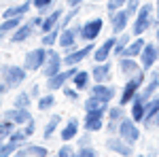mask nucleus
<instances>
[{"mask_svg":"<svg viewBox=\"0 0 159 157\" xmlns=\"http://www.w3.org/2000/svg\"><path fill=\"white\" fill-rule=\"evenodd\" d=\"M64 13H66V9H53V11H49L47 15H43V25L38 28V32L45 34V32H49L53 28H57L60 21H61V17H64Z\"/></svg>","mask_w":159,"mask_h":157,"instance_id":"aec40b11","label":"nucleus"},{"mask_svg":"<svg viewBox=\"0 0 159 157\" xmlns=\"http://www.w3.org/2000/svg\"><path fill=\"white\" fill-rule=\"evenodd\" d=\"M72 155H76V149H72V145H68V142H64L57 149V157H72Z\"/></svg>","mask_w":159,"mask_h":157,"instance_id":"c03bdc74","label":"nucleus"},{"mask_svg":"<svg viewBox=\"0 0 159 157\" xmlns=\"http://www.w3.org/2000/svg\"><path fill=\"white\" fill-rule=\"evenodd\" d=\"M144 81H147V70H138L136 74L127 76V79H125V85H123V89L119 91V96H117V98H119V104L129 106L132 100L136 98V94L142 89Z\"/></svg>","mask_w":159,"mask_h":157,"instance_id":"f03ea898","label":"nucleus"},{"mask_svg":"<svg viewBox=\"0 0 159 157\" xmlns=\"http://www.w3.org/2000/svg\"><path fill=\"white\" fill-rule=\"evenodd\" d=\"M53 106H55V94H53V91H45V94L36 100V109L40 110V113H47V110H51Z\"/></svg>","mask_w":159,"mask_h":157,"instance_id":"2f4dec72","label":"nucleus"},{"mask_svg":"<svg viewBox=\"0 0 159 157\" xmlns=\"http://www.w3.org/2000/svg\"><path fill=\"white\" fill-rule=\"evenodd\" d=\"M117 68H119V72H121L125 79L132 76V74H136L138 70H142V66H140L138 58H127V55L117 58Z\"/></svg>","mask_w":159,"mask_h":157,"instance_id":"a211bd4d","label":"nucleus"},{"mask_svg":"<svg viewBox=\"0 0 159 157\" xmlns=\"http://www.w3.org/2000/svg\"><path fill=\"white\" fill-rule=\"evenodd\" d=\"M64 68V55H61V49L57 47H47V62H45V66H43V76L45 79H49L53 74H57Z\"/></svg>","mask_w":159,"mask_h":157,"instance_id":"39448f33","label":"nucleus"},{"mask_svg":"<svg viewBox=\"0 0 159 157\" xmlns=\"http://www.w3.org/2000/svg\"><path fill=\"white\" fill-rule=\"evenodd\" d=\"M70 83H72L79 91H89V87H91V83H93V79H91V72H89V70L79 68V70L74 72V76H72Z\"/></svg>","mask_w":159,"mask_h":157,"instance_id":"5701e85b","label":"nucleus"},{"mask_svg":"<svg viewBox=\"0 0 159 157\" xmlns=\"http://www.w3.org/2000/svg\"><path fill=\"white\" fill-rule=\"evenodd\" d=\"M110 102H104L96 96H87L83 100V115H96V117H106Z\"/></svg>","mask_w":159,"mask_h":157,"instance_id":"f8f14e48","label":"nucleus"},{"mask_svg":"<svg viewBox=\"0 0 159 157\" xmlns=\"http://www.w3.org/2000/svg\"><path fill=\"white\" fill-rule=\"evenodd\" d=\"M157 68H159V60H157Z\"/></svg>","mask_w":159,"mask_h":157,"instance_id":"e2e57ef3","label":"nucleus"},{"mask_svg":"<svg viewBox=\"0 0 159 157\" xmlns=\"http://www.w3.org/2000/svg\"><path fill=\"white\" fill-rule=\"evenodd\" d=\"M104 132H106V136H112V134H117V132H119V123H117V121H110V119H106Z\"/></svg>","mask_w":159,"mask_h":157,"instance_id":"49530a36","label":"nucleus"},{"mask_svg":"<svg viewBox=\"0 0 159 157\" xmlns=\"http://www.w3.org/2000/svg\"><path fill=\"white\" fill-rule=\"evenodd\" d=\"M132 32H123V34H119L117 36V43H115V49H112V60H117V58H121L123 53H125V49H127V45L132 43Z\"/></svg>","mask_w":159,"mask_h":157,"instance_id":"cd10ccee","label":"nucleus"},{"mask_svg":"<svg viewBox=\"0 0 159 157\" xmlns=\"http://www.w3.org/2000/svg\"><path fill=\"white\" fill-rule=\"evenodd\" d=\"M60 127H61V115H57V113H53L49 117V121L45 123V130H43V138L45 140H51L55 134L60 132Z\"/></svg>","mask_w":159,"mask_h":157,"instance_id":"a878e982","label":"nucleus"},{"mask_svg":"<svg viewBox=\"0 0 159 157\" xmlns=\"http://www.w3.org/2000/svg\"><path fill=\"white\" fill-rule=\"evenodd\" d=\"M157 60H159V45L157 43H148L144 45L142 49V53L138 55V62H140V66H142V70H151V68H155L157 66Z\"/></svg>","mask_w":159,"mask_h":157,"instance_id":"9d476101","label":"nucleus"},{"mask_svg":"<svg viewBox=\"0 0 159 157\" xmlns=\"http://www.w3.org/2000/svg\"><path fill=\"white\" fill-rule=\"evenodd\" d=\"M91 136H93L91 132L83 130V134H79V136H76V140H79V146H83V145H91Z\"/></svg>","mask_w":159,"mask_h":157,"instance_id":"09e8293b","label":"nucleus"},{"mask_svg":"<svg viewBox=\"0 0 159 157\" xmlns=\"http://www.w3.org/2000/svg\"><path fill=\"white\" fill-rule=\"evenodd\" d=\"M110 17V32L115 34V36H119L123 34L125 30H129V24H132V17L125 13V9H119V11H115Z\"/></svg>","mask_w":159,"mask_h":157,"instance_id":"ddd939ff","label":"nucleus"},{"mask_svg":"<svg viewBox=\"0 0 159 157\" xmlns=\"http://www.w3.org/2000/svg\"><path fill=\"white\" fill-rule=\"evenodd\" d=\"M28 138H30V136H28V134L24 132V127L19 125V127H17V130H15V132H13L7 140H9V142H13V145H17V146H21V145H25V142H28Z\"/></svg>","mask_w":159,"mask_h":157,"instance_id":"58836bf2","label":"nucleus"},{"mask_svg":"<svg viewBox=\"0 0 159 157\" xmlns=\"http://www.w3.org/2000/svg\"><path fill=\"white\" fill-rule=\"evenodd\" d=\"M45 62H47V47H36V49H30L28 53L24 55V66L28 72H36V70H43V66H45Z\"/></svg>","mask_w":159,"mask_h":157,"instance_id":"0eeeda50","label":"nucleus"},{"mask_svg":"<svg viewBox=\"0 0 159 157\" xmlns=\"http://www.w3.org/2000/svg\"><path fill=\"white\" fill-rule=\"evenodd\" d=\"M140 4H142L140 0H127L123 9H125V13H127V15H129V17L134 19V17H136V13H138V9H140Z\"/></svg>","mask_w":159,"mask_h":157,"instance_id":"37998d69","label":"nucleus"},{"mask_svg":"<svg viewBox=\"0 0 159 157\" xmlns=\"http://www.w3.org/2000/svg\"><path fill=\"white\" fill-rule=\"evenodd\" d=\"M21 127H24V132L28 134V136H30V138H32V136H34V132H36V119H34V117H32V119L28 121V123H24V125H21Z\"/></svg>","mask_w":159,"mask_h":157,"instance_id":"de8ad7c7","label":"nucleus"},{"mask_svg":"<svg viewBox=\"0 0 159 157\" xmlns=\"http://www.w3.org/2000/svg\"><path fill=\"white\" fill-rule=\"evenodd\" d=\"M121 2H123V7H125V2H127V0H121Z\"/></svg>","mask_w":159,"mask_h":157,"instance_id":"bf43d9fd","label":"nucleus"},{"mask_svg":"<svg viewBox=\"0 0 159 157\" xmlns=\"http://www.w3.org/2000/svg\"><path fill=\"white\" fill-rule=\"evenodd\" d=\"M30 96L34 98V100H38V98L43 96V94H40V85H38V83H34L32 87H30Z\"/></svg>","mask_w":159,"mask_h":157,"instance_id":"603ef678","label":"nucleus"},{"mask_svg":"<svg viewBox=\"0 0 159 157\" xmlns=\"http://www.w3.org/2000/svg\"><path fill=\"white\" fill-rule=\"evenodd\" d=\"M61 91H64V98H66V100H70V102H81V91H79L74 85H64Z\"/></svg>","mask_w":159,"mask_h":157,"instance_id":"ea45409f","label":"nucleus"},{"mask_svg":"<svg viewBox=\"0 0 159 157\" xmlns=\"http://www.w3.org/2000/svg\"><path fill=\"white\" fill-rule=\"evenodd\" d=\"M155 21H157V25H159V0L155 2ZM157 25H155V28H157Z\"/></svg>","mask_w":159,"mask_h":157,"instance_id":"5fc2aeb1","label":"nucleus"},{"mask_svg":"<svg viewBox=\"0 0 159 157\" xmlns=\"http://www.w3.org/2000/svg\"><path fill=\"white\" fill-rule=\"evenodd\" d=\"M2 117L9 119V121H13L15 125H24V123H28V121L32 119V113H30V109H17V106H11L9 110H2Z\"/></svg>","mask_w":159,"mask_h":157,"instance_id":"412c9836","label":"nucleus"},{"mask_svg":"<svg viewBox=\"0 0 159 157\" xmlns=\"http://www.w3.org/2000/svg\"><path fill=\"white\" fill-rule=\"evenodd\" d=\"M76 157H98V149L93 146V142L91 145H83L76 149Z\"/></svg>","mask_w":159,"mask_h":157,"instance_id":"79ce46f5","label":"nucleus"},{"mask_svg":"<svg viewBox=\"0 0 159 157\" xmlns=\"http://www.w3.org/2000/svg\"><path fill=\"white\" fill-rule=\"evenodd\" d=\"M28 24L32 25V28H40V25H43V15H40V13H36V15H34V17H30V19H28Z\"/></svg>","mask_w":159,"mask_h":157,"instance_id":"8fccbe9b","label":"nucleus"},{"mask_svg":"<svg viewBox=\"0 0 159 157\" xmlns=\"http://www.w3.org/2000/svg\"><path fill=\"white\" fill-rule=\"evenodd\" d=\"M0 76L9 89H17L19 85L25 83L28 70L24 66H17V64H7V66H0Z\"/></svg>","mask_w":159,"mask_h":157,"instance_id":"20e7f679","label":"nucleus"},{"mask_svg":"<svg viewBox=\"0 0 159 157\" xmlns=\"http://www.w3.org/2000/svg\"><path fill=\"white\" fill-rule=\"evenodd\" d=\"M155 43H157V45H159V25H157V28H155Z\"/></svg>","mask_w":159,"mask_h":157,"instance_id":"4d7b16f0","label":"nucleus"},{"mask_svg":"<svg viewBox=\"0 0 159 157\" xmlns=\"http://www.w3.org/2000/svg\"><path fill=\"white\" fill-rule=\"evenodd\" d=\"M81 15V7H68L66 9V13H64V17H61L60 21V28L64 30V28H68V25H72V21Z\"/></svg>","mask_w":159,"mask_h":157,"instance_id":"f704fd0d","label":"nucleus"},{"mask_svg":"<svg viewBox=\"0 0 159 157\" xmlns=\"http://www.w3.org/2000/svg\"><path fill=\"white\" fill-rule=\"evenodd\" d=\"M89 72H91L93 83H112V60L96 62Z\"/></svg>","mask_w":159,"mask_h":157,"instance_id":"9b49d317","label":"nucleus"},{"mask_svg":"<svg viewBox=\"0 0 159 157\" xmlns=\"http://www.w3.org/2000/svg\"><path fill=\"white\" fill-rule=\"evenodd\" d=\"M119 9H123L121 0H106V13H108V15H112V13L119 11Z\"/></svg>","mask_w":159,"mask_h":157,"instance_id":"a18cd8bd","label":"nucleus"},{"mask_svg":"<svg viewBox=\"0 0 159 157\" xmlns=\"http://www.w3.org/2000/svg\"><path fill=\"white\" fill-rule=\"evenodd\" d=\"M17 157H49V149L45 145H34V142H25L17 149Z\"/></svg>","mask_w":159,"mask_h":157,"instance_id":"6ab92c4d","label":"nucleus"},{"mask_svg":"<svg viewBox=\"0 0 159 157\" xmlns=\"http://www.w3.org/2000/svg\"><path fill=\"white\" fill-rule=\"evenodd\" d=\"M32 9V0H24L21 4H15L2 11V17H25Z\"/></svg>","mask_w":159,"mask_h":157,"instance_id":"bb28decb","label":"nucleus"},{"mask_svg":"<svg viewBox=\"0 0 159 157\" xmlns=\"http://www.w3.org/2000/svg\"><path fill=\"white\" fill-rule=\"evenodd\" d=\"M115 43H117V36L112 34V36L104 38L102 43H100L98 47L93 49V53H91V60L93 62H106V60H112V49H115Z\"/></svg>","mask_w":159,"mask_h":157,"instance_id":"dca6fc26","label":"nucleus"},{"mask_svg":"<svg viewBox=\"0 0 159 157\" xmlns=\"http://www.w3.org/2000/svg\"><path fill=\"white\" fill-rule=\"evenodd\" d=\"M17 127H19V125H15L13 121H9V119H4V117H2V121H0V142H2V140H7V138H9Z\"/></svg>","mask_w":159,"mask_h":157,"instance_id":"4c0bfd02","label":"nucleus"},{"mask_svg":"<svg viewBox=\"0 0 159 157\" xmlns=\"http://www.w3.org/2000/svg\"><path fill=\"white\" fill-rule=\"evenodd\" d=\"M159 113V94H155V96H151L148 98V102H147V110H144V119H142V127L147 125L148 121L153 119L155 115Z\"/></svg>","mask_w":159,"mask_h":157,"instance_id":"c756f323","label":"nucleus"},{"mask_svg":"<svg viewBox=\"0 0 159 157\" xmlns=\"http://www.w3.org/2000/svg\"><path fill=\"white\" fill-rule=\"evenodd\" d=\"M7 91H9V87L4 85V81H0V96H4Z\"/></svg>","mask_w":159,"mask_h":157,"instance_id":"6e6d98bb","label":"nucleus"},{"mask_svg":"<svg viewBox=\"0 0 159 157\" xmlns=\"http://www.w3.org/2000/svg\"><path fill=\"white\" fill-rule=\"evenodd\" d=\"M157 21H155V4L153 2H142L140 9L136 13V17L129 24V32L132 36H144L151 28H155Z\"/></svg>","mask_w":159,"mask_h":157,"instance_id":"f257e3e1","label":"nucleus"},{"mask_svg":"<svg viewBox=\"0 0 159 157\" xmlns=\"http://www.w3.org/2000/svg\"><path fill=\"white\" fill-rule=\"evenodd\" d=\"M104 149H106L108 153H115V155H121V157H132V155H134V145L125 142L119 134L106 136V140H104Z\"/></svg>","mask_w":159,"mask_h":157,"instance_id":"1a4fd4ad","label":"nucleus"},{"mask_svg":"<svg viewBox=\"0 0 159 157\" xmlns=\"http://www.w3.org/2000/svg\"><path fill=\"white\" fill-rule=\"evenodd\" d=\"M79 70V66H70V68H61L57 74H53V76H49V79H45V87H47V91H61V87L64 85H68L70 81H72L74 72Z\"/></svg>","mask_w":159,"mask_h":157,"instance_id":"6e6552de","label":"nucleus"},{"mask_svg":"<svg viewBox=\"0 0 159 157\" xmlns=\"http://www.w3.org/2000/svg\"><path fill=\"white\" fill-rule=\"evenodd\" d=\"M104 30V19L102 17H89L83 24H76V34H79V40L81 43H93L98 40V36Z\"/></svg>","mask_w":159,"mask_h":157,"instance_id":"7ed1b4c3","label":"nucleus"},{"mask_svg":"<svg viewBox=\"0 0 159 157\" xmlns=\"http://www.w3.org/2000/svg\"><path fill=\"white\" fill-rule=\"evenodd\" d=\"M32 100L34 98L30 96V91H19L17 96L13 98V106H17V109H30L32 106Z\"/></svg>","mask_w":159,"mask_h":157,"instance_id":"c9c22d12","label":"nucleus"},{"mask_svg":"<svg viewBox=\"0 0 159 157\" xmlns=\"http://www.w3.org/2000/svg\"><path fill=\"white\" fill-rule=\"evenodd\" d=\"M142 91L148 94V96L159 94V68H151L147 72V81L142 85Z\"/></svg>","mask_w":159,"mask_h":157,"instance_id":"b1692460","label":"nucleus"},{"mask_svg":"<svg viewBox=\"0 0 159 157\" xmlns=\"http://www.w3.org/2000/svg\"><path fill=\"white\" fill-rule=\"evenodd\" d=\"M83 2H85V0H68L66 4H68V7H83Z\"/></svg>","mask_w":159,"mask_h":157,"instance_id":"864d4df0","label":"nucleus"},{"mask_svg":"<svg viewBox=\"0 0 159 157\" xmlns=\"http://www.w3.org/2000/svg\"><path fill=\"white\" fill-rule=\"evenodd\" d=\"M36 32V28H32V25L28 24V21H24V24L19 25L15 32H11V43H25V40H30L32 38V34Z\"/></svg>","mask_w":159,"mask_h":157,"instance_id":"393cba45","label":"nucleus"},{"mask_svg":"<svg viewBox=\"0 0 159 157\" xmlns=\"http://www.w3.org/2000/svg\"><path fill=\"white\" fill-rule=\"evenodd\" d=\"M2 36H4V34H2V32H0V40H2Z\"/></svg>","mask_w":159,"mask_h":157,"instance_id":"052dcab7","label":"nucleus"},{"mask_svg":"<svg viewBox=\"0 0 159 157\" xmlns=\"http://www.w3.org/2000/svg\"><path fill=\"white\" fill-rule=\"evenodd\" d=\"M0 109H2V96H0Z\"/></svg>","mask_w":159,"mask_h":157,"instance_id":"13d9d810","label":"nucleus"},{"mask_svg":"<svg viewBox=\"0 0 159 157\" xmlns=\"http://www.w3.org/2000/svg\"><path fill=\"white\" fill-rule=\"evenodd\" d=\"M89 96H96L100 100H104V102H112L115 98L119 96V91H117V87L112 83H91Z\"/></svg>","mask_w":159,"mask_h":157,"instance_id":"2eb2a0df","label":"nucleus"},{"mask_svg":"<svg viewBox=\"0 0 159 157\" xmlns=\"http://www.w3.org/2000/svg\"><path fill=\"white\" fill-rule=\"evenodd\" d=\"M144 45H147L144 36H134V38H132V43L127 45V49H125V53H123V55H127V58H138V55L142 53Z\"/></svg>","mask_w":159,"mask_h":157,"instance_id":"c85d7f7f","label":"nucleus"},{"mask_svg":"<svg viewBox=\"0 0 159 157\" xmlns=\"http://www.w3.org/2000/svg\"><path fill=\"white\" fill-rule=\"evenodd\" d=\"M119 136H121L125 142H129V145H136L138 140H140V136H142V132H140V123L138 121H134L129 115L127 117H123L121 121H119Z\"/></svg>","mask_w":159,"mask_h":157,"instance_id":"423d86ee","label":"nucleus"},{"mask_svg":"<svg viewBox=\"0 0 159 157\" xmlns=\"http://www.w3.org/2000/svg\"><path fill=\"white\" fill-rule=\"evenodd\" d=\"M144 127H147V130H159V113H157V115H155L151 121H148Z\"/></svg>","mask_w":159,"mask_h":157,"instance_id":"3c124183","label":"nucleus"},{"mask_svg":"<svg viewBox=\"0 0 159 157\" xmlns=\"http://www.w3.org/2000/svg\"><path fill=\"white\" fill-rule=\"evenodd\" d=\"M79 34H76V25H68L60 32V38H57V47L66 53V51H72L74 47H79Z\"/></svg>","mask_w":159,"mask_h":157,"instance_id":"4468645a","label":"nucleus"},{"mask_svg":"<svg viewBox=\"0 0 159 157\" xmlns=\"http://www.w3.org/2000/svg\"><path fill=\"white\" fill-rule=\"evenodd\" d=\"M55 7V0H32V9L40 15H47L49 11H53Z\"/></svg>","mask_w":159,"mask_h":157,"instance_id":"e433bc0d","label":"nucleus"},{"mask_svg":"<svg viewBox=\"0 0 159 157\" xmlns=\"http://www.w3.org/2000/svg\"><path fill=\"white\" fill-rule=\"evenodd\" d=\"M104 125H106V117H96V115H83V121H81V127L91 134L104 132Z\"/></svg>","mask_w":159,"mask_h":157,"instance_id":"4be33fe9","label":"nucleus"},{"mask_svg":"<svg viewBox=\"0 0 159 157\" xmlns=\"http://www.w3.org/2000/svg\"><path fill=\"white\" fill-rule=\"evenodd\" d=\"M60 32H61V28L57 25V28H53V30H49V32L40 34V45H43V47H57Z\"/></svg>","mask_w":159,"mask_h":157,"instance_id":"473e14b6","label":"nucleus"},{"mask_svg":"<svg viewBox=\"0 0 159 157\" xmlns=\"http://www.w3.org/2000/svg\"><path fill=\"white\" fill-rule=\"evenodd\" d=\"M21 24H24V17H4V19L0 21V32H2V34H11V32H15Z\"/></svg>","mask_w":159,"mask_h":157,"instance_id":"7c9ffc66","label":"nucleus"},{"mask_svg":"<svg viewBox=\"0 0 159 157\" xmlns=\"http://www.w3.org/2000/svg\"><path fill=\"white\" fill-rule=\"evenodd\" d=\"M0 121H2V113H0Z\"/></svg>","mask_w":159,"mask_h":157,"instance_id":"680f3d73","label":"nucleus"},{"mask_svg":"<svg viewBox=\"0 0 159 157\" xmlns=\"http://www.w3.org/2000/svg\"><path fill=\"white\" fill-rule=\"evenodd\" d=\"M127 115H129V110H125V106L117 102L115 106H108V113H106V119H110V121H117V123H119V121H121L123 117H127Z\"/></svg>","mask_w":159,"mask_h":157,"instance_id":"72a5a7b5","label":"nucleus"},{"mask_svg":"<svg viewBox=\"0 0 159 157\" xmlns=\"http://www.w3.org/2000/svg\"><path fill=\"white\" fill-rule=\"evenodd\" d=\"M17 149H19L17 145H13V142H9V140H2V142H0V157L15 155V153H17Z\"/></svg>","mask_w":159,"mask_h":157,"instance_id":"a19ab883","label":"nucleus"},{"mask_svg":"<svg viewBox=\"0 0 159 157\" xmlns=\"http://www.w3.org/2000/svg\"><path fill=\"white\" fill-rule=\"evenodd\" d=\"M81 130H83V127H81V119H79V117H70V119L60 127L61 142H72V140H76V136L81 134Z\"/></svg>","mask_w":159,"mask_h":157,"instance_id":"f3484780","label":"nucleus"}]
</instances>
